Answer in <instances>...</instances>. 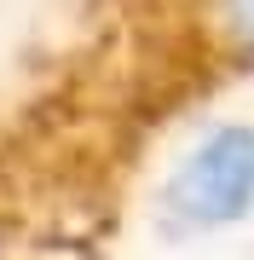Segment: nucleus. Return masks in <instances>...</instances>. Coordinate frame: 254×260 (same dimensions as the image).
Instances as JSON below:
<instances>
[{
  "label": "nucleus",
  "instance_id": "obj_1",
  "mask_svg": "<svg viewBox=\"0 0 254 260\" xmlns=\"http://www.w3.org/2000/svg\"><path fill=\"white\" fill-rule=\"evenodd\" d=\"M254 81V0H87L0 104V243L93 237L185 110Z\"/></svg>",
  "mask_w": 254,
  "mask_h": 260
},
{
  "label": "nucleus",
  "instance_id": "obj_2",
  "mask_svg": "<svg viewBox=\"0 0 254 260\" xmlns=\"http://www.w3.org/2000/svg\"><path fill=\"white\" fill-rule=\"evenodd\" d=\"M254 197V139L248 133H226L191 162L185 174V203L197 214H237Z\"/></svg>",
  "mask_w": 254,
  "mask_h": 260
}]
</instances>
